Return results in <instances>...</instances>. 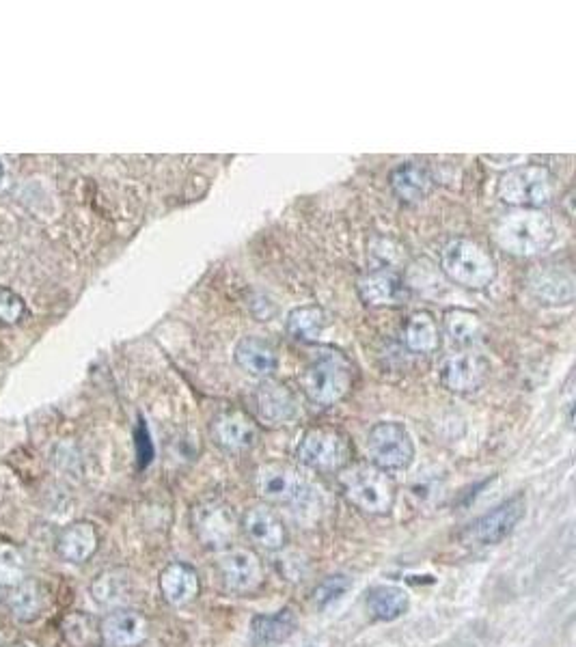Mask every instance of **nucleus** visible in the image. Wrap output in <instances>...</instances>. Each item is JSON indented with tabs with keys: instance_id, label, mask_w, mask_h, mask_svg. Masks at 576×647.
<instances>
[{
	"instance_id": "nucleus-1",
	"label": "nucleus",
	"mask_w": 576,
	"mask_h": 647,
	"mask_svg": "<svg viewBox=\"0 0 576 647\" xmlns=\"http://www.w3.org/2000/svg\"><path fill=\"white\" fill-rule=\"evenodd\" d=\"M492 238L499 249L514 257H536L551 249L557 229L544 210L512 208L497 220Z\"/></svg>"
},
{
	"instance_id": "nucleus-2",
	"label": "nucleus",
	"mask_w": 576,
	"mask_h": 647,
	"mask_svg": "<svg viewBox=\"0 0 576 647\" xmlns=\"http://www.w3.org/2000/svg\"><path fill=\"white\" fill-rule=\"evenodd\" d=\"M298 382L311 404L335 406L352 391L354 365L341 350L320 348L303 369Z\"/></svg>"
},
{
	"instance_id": "nucleus-3",
	"label": "nucleus",
	"mask_w": 576,
	"mask_h": 647,
	"mask_svg": "<svg viewBox=\"0 0 576 647\" xmlns=\"http://www.w3.org/2000/svg\"><path fill=\"white\" fill-rule=\"evenodd\" d=\"M339 486L350 505L365 514H389L397 497L393 477L374 464H348L339 471Z\"/></svg>"
},
{
	"instance_id": "nucleus-4",
	"label": "nucleus",
	"mask_w": 576,
	"mask_h": 647,
	"mask_svg": "<svg viewBox=\"0 0 576 647\" xmlns=\"http://www.w3.org/2000/svg\"><path fill=\"white\" fill-rule=\"evenodd\" d=\"M441 272L460 287L486 289L497 279V261L477 240L454 238L441 251Z\"/></svg>"
},
{
	"instance_id": "nucleus-5",
	"label": "nucleus",
	"mask_w": 576,
	"mask_h": 647,
	"mask_svg": "<svg viewBox=\"0 0 576 647\" xmlns=\"http://www.w3.org/2000/svg\"><path fill=\"white\" fill-rule=\"evenodd\" d=\"M497 195L512 208L542 210L557 195V177L542 164H525L501 175Z\"/></svg>"
},
{
	"instance_id": "nucleus-6",
	"label": "nucleus",
	"mask_w": 576,
	"mask_h": 647,
	"mask_svg": "<svg viewBox=\"0 0 576 647\" xmlns=\"http://www.w3.org/2000/svg\"><path fill=\"white\" fill-rule=\"evenodd\" d=\"M296 460L318 473H339L352 464L350 438L328 425L309 428L298 440Z\"/></svg>"
},
{
	"instance_id": "nucleus-7",
	"label": "nucleus",
	"mask_w": 576,
	"mask_h": 647,
	"mask_svg": "<svg viewBox=\"0 0 576 647\" xmlns=\"http://www.w3.org/2000/svg\"><path fill=\"white\" fill-rule=\"evenodd\" d=\"M367 456L382 471H404L415 460L413 436L402 423H376L367 434Z\"/></svg>"
},
{
	"instance_id": "nucleus-8",
	"label": "nucleus",
	"mask_w": 576,
	"mask_h": 647,
	"mask_svg": "<svg viewBox=\"0 0 576 647\" xmlns=\"http://www.w3.org/2000/svg\"><path fill=\"white\" fill-rule=\"evenodd\" d=\"M255 488L262 499L281 505L303 503L311 497L309 479L296 466L285 462H266L259 466Z\"/></svg>"
},
{
	"instance_id": "nucleus-9",
	"label": "nucleus",
	"mask_w": 576,
	"mask_h": 647,
	"mask_svg": "<svg viewBox=\"0 0 576 647\" xmlns=\"http://www.w3.org/2000/svg\"><path fill=\"white\" fill-rule=\"evenodd\" d=\"M525 507V497L518 494V497L505 501L486 516L471 522V525L460 533V542L464 546H492L503 542L507 535L516 529L518 522L525 518Z\"/></svg>"
},
{
	"instance_id": "nucleus-10",
	"label": "nucleus",
	"mask_w": 576,
	"mask_h": 647,
	"mask_svg": "<svg viewBox=\"0 0 576 647\" xmlns=\"http://www.w3.org/2000/svg\"><path fill=\"white\" fill-rule=\"evenodd\" d=\"M488 374L490 363L486 361V356L475 350H460L449 354L443 359L441 367H438V378H441L443 387L458 395L482 389Z\"/></svg>"
},
{
	"instance_id": "nucleus-11",
	"label": "nucleus",
	"mask_w": 576,
	"mask_h": 647,
	"mask_svg": "<svg viewBox=\"0 0 576 647\" xmlns=\"http://www.w3.org/2000/svg\"><path fill=\"white\" fill-rule=\"evenodd\" d=\"M236 514L227 503L210 499L195 505L192 509V529H195L197 540L208 548L227 546L233 535H236Z\"/></svg>"
},
{
	"instance_id": "nucleus-12",
	"label": "nucleus",
	"mask_w": 576,
	"mask_h": 647,
	"mask_svg": "<svg viewBox=\"0 0 576 647\" xmlns=\"http://www.w3.org/2000/svg\"><path fill=\"white\" fill-rule=\"evenodd\" d=\"M218 572L233 594H253L264 585L262 559L251 548H231L218 557Z\"/></svg>"
},
{
	"instance_id": "nucleus-13",
	"label": "nucleus",
	"mask_w": 576,
	"mask_h": 647,
	"mask_svg": "<svg viewBox=\"0 0 576 647\" xmlns=\"http://www.w3.org/2000/svg\"><path fill=\"white\" fill-rule=\"evenodd\" d=\"M210 432L214 443L227 453L249 451L259 440L257 423L240 408H227L218 412L212 419Z\"/></svg>"
},
{
	"instance_id": "nucleus-14",
	"label": "nucleus",
	"mask_w": 576,
	"mask_h": 647,
	"mask_svg": "<svg viewBox=\"0 0 576 647\" xmlns=\"http://www.w3.org/2000/svg\"><path fill=\"white\" fill-rule=\"evenodd\" d=\"M527 289L544 305H570L576 294V281L570 266L542 264L527 274Z\"/></svg>"
},
{
	"instance_id": "nucleus-15",
	"label": "nucleus",
	"mask_w": 576,
	"mask_h": 647,
	"mask_svg": "<svg viewBox=\"0 0 576 647\" xmlns=\"http://www.w3.org/2000/svg\"><path fill=\"white\" fill-rule=\"evenodd\" d=\"M359 296L369 307H395L408 298V287L397 272L378 268L359 279Z\"/></svg>"
},
{
	"instance_id": "nucleus-16",
	"label": "nucleus",
	"mask_w": 576,
	"mask_h": 647,
	"mask_svg": "<svg viewBox=\"0 0 576 647\" xmlns=\"http://www.w3.org/2000/svg\"><path fill=\"white\" fill-rule=\"evenodd\" d=\"M149 624L134 609H115L100 622V637L108 647H134L145 641Z\"/></svg>"
},
{
	"instance_id": "nucleus-17",
	"label": "nucleus",
	"mask_w": 576,
	"mask_h": 647,
	"mask_svg": "<svg viewBox=\"0 0 576 647\" xmlns=\"http://www.w3.org/2000/svg\"><path fill=\"white\" fill-rule=\"evenodd\" d=\"M242 529L246 533V538H249L255 546L270 550V553L281 550L287 542V531L283 520L268 505L251 507L242 518Z\"/></svg>"
},
{
	"instance_id": "nucleus-18",
	"label": "nucleus",
	"mask_w": 576,
	"mask_h": 647,
	"mask_svg": "<svg viewBox=\"0 0 576 647\" xmlns=\"http://www.w3.org/2000/svg\"><path fill=\"white\" fill-rule=\"evenodd\" d=\"M255 408L262 421L270 425H283L292 421L298 412L296 395L281 382L264 380L255 393Z\"/></svg>"
},
{
	"instance_id": "nucleus-19",
	"label": "nucleus",
	"mask_w": 576,
	"mask_h": 647,
	"mask_svg": "<svg viewBox=\"0 0 576 647\" xmlns=\"http://www.w3.org/2000/svg\"><path fill=\"white\" fill-rule=\"evenodd\" d=\"M100 548V533L93 522L78 520L63 527L57 538V555L67 563H85Z\"/></svg>"
},
{
	"instance_id": "nucleus-20",
	"label": "nucleus",
	"mask_w": 576,
	"mask_h": 647,
	"mask_svg": "<svg viewBox=\"0 0 576 647\" xmlns=\"http://www.w3.org/2000/svg\"><path fill=\"white\" fill-rule=\"evenodd\" d=\"M233 359L246 374L268 380L279 367V354L270 341L262 337H242L233 350Z\"/></svg>"
},
{
	"instance_id": "nucleus-21",
	"label": "nucleus",
	"mask_w": 576,
	"mask_h": 647,
	"mask_svg": "<svg viewBox=\"0 0 576 647\" xmlns=\"http://www.w3.org/2000/svg\"><path fill=\"white\" fill-rule=\"evenodd\" d=\"M160 594L173 607H184L199 596L201 581L195 568L186 563H171V566L160 572Z\"/></svg>"
},
{
	"instance_id": "nucleus-22",
	"label": "nucleus",
	"mask_w": 576,
	"mask_h": 647,
	"mask_svg": "<svg viewBox=\"0 0 576 647\" xmlns=\"http://www.w3.org/2000/svg\"><path fill=\"white\" fill-rule=\"evenodd\" d=\"M391 188L402 203H419L434 188L432 173L417 162H404L391 173Z\"/></svg>"
},
{
	"instance_id": "nucleus-23",
	"label": "nucleus",
	"mask_w": 576,
	"mask_h": 647,
	"mask_svg": "<svg viewBox=\"0 0 576 647\" xmlns=\"http://www.w3.org/2000/svg\"><path fill=\"white\" fill-rule=\"evenodd\" d=\"M298 628V619L292 609H283L272 615H257L251 624V639L259 647L279 645L290 639Z\"/></svg>"
},
{
	"instance_id": "nucleus-24",
	"label": "nucleus",
	"mask_w": 576,
	"mask_h": 647,
	"mask_svg": "<svg viewBox=\"0 0 576 647\" xmlns=\"http://www.w3.org/2000/svg\"><path fill=\"white\" fill-rule=\"evenodd\" d=\"M404 343L415 354H432L441 346V326L430 311H415L404 326Z\"/></svg>"
},
{
	"instance_id": "nucleus-25",
	"label": "nucleus",
	"mask_w": 576,
	"mask_h": 647,
	"mask_svg": "<svg viewBox=\"0 0 576 647\" xmlns=\"http://www.w3.org/2000/svg\"><path fill=\"white\" fill-rule=\"evenodd\" d=\"M443 330L451 343H456L462 350H469L482 339L484 322L477 313L469 309H449L443 315Z\"/></svg>"
},
{
	"instance_id": "nucleus-26",
	"label": "nucleus",
	"mask_w": 576,
	"mask_h": 647,
	"mask_svg": "<svg viewBox=\"0 0 576 647\" xmlns=\"http://www.w3.org/2000/svg\"><path fill=\"white\" fill-rule=\"evenodd\" d=\"M7 607L18 622H33L44 611V591L37 581H24L13 585L7 596Z\"/></svg>"
},
{
	"instance_id": "nucleus-27",
	"label": "nucleus",
	"mask_w": 576,
	"mask_h": 647,
	"mask_svg": "<svg viewBox=\"0 0 576 647\" xmlns=\"http://www.w3.org/2000/svg\"><path fill=\"white\" fill-rule=\"evenodd\" d=\"M328 320L322 307L318 305H305V307H296L290 311L285 320L287 335L296 341L311 343L318 341V337L324 333Z\"/></svg>"
},
{
	"instance_id": "nucleus-28",
	"label": "nucleus",
	"mask_w": 576,
	"mask_h": 647,
	"mask_svg": "<svg viewBox=\"0 0 576 647\" xmlns=\"http://www.w3.org/2000/svg\"><path fill=\"white\" fill-rule=\"evenodd\" d=\"M410 598L402 587L395 585H380L367 594V607L374 613L376 619L382 622H393L408 611Z\"/></svg>"
},
{
	"instance_id": "nucleus-29",
	"label": "nucleus",
	"mask_w": 576,
	"mask_h": 647,
	"mask_svg": "<svg viewBox=\"0 0 576 647\" xmlns=\"http://www.w3.org/2000/svg\"><path fill=\"white\" fill-rule=\"evenodd\" d=\"M63 635L76 647H95V643L102 641L98 622L85 613H74L70 617H65Z\"/></svg>"
},
{
	"instance_id": "nucleus-30",
	"label": "nucleus",
	"mask_w": 576,
	"mask_h": 647,
	"mask_svg": "<svg viewBox=\"0 0 576 647\" xmlns=\"http://www.w3.org/2000/svg\"><path fill=\"white\" fill-rule=\"evenodd\" d=\"M26 578V559L13 544L0 542V585L13 587Z\"/></svg>"
},
{
	"instance_id": "nucleus-31",
	"label": "nucleus",
	"mask_w": 576,
	"mask_h": 647,
	"mask_svg": "<svg viewBox=\"0 0 576 647\" xmlns=\"http://www.w3.org/2000/svg\"><path fill=\"white\" fill-rule=\"evenodd\" d=\"M350 578L344 576V574H335V576H328L324 578V581L315 587L313 591V602H315V607H320V609H326V607H331L333 602H337L341 596L346 594V591L350 589Z\"/></svg>"
},
{
	"instance_id": "nucleus-32",
	"label": "nucleus",
	"mask_w": 576,
	"mask_h": 647,
	"mask_svg": "<svg viewBox=\"0 0 576 647\" xmlns=\"http://www.w3.org/2000/svg\"><path fill=\"white\" fill-rule=\"evenodd\" d=\"M91 594L100 604H106V607H111V604L121 602L123 600V596H121L123 594L121 576H117V572L100 574L98 578H95V583L91 585Z\"/></svg>"
},
{
	"instance_id": "nucleus-33",
	"label": "nucleus",
	"mask_w": 576,
	"mask_h": 647,
	"mask_svg": "<svg viewBox=\"0 0 576 647\" xmlns=\"http://www.w3.org/2000/svg\"><path fill=\"white\" fill-rule=\"evenodd\" d=\"M26 313L24 300L13 294L11 289H0V322L3 324H18Z\"/></svg>"
},
{
	"instance_id": "nucleus-34",
	"label": "nucleus",
	"mask_w": 576,
	"mask_h": 647,
	"mask_svg": "<svg viewBox=\"0 0 576 647\" xmlns=\"http://www.w3.org/2000/svg\"><path fill=\"white\" fill-rule=\"evenodd\" d=\"M136 456H139L141 468L149 466V462H152V458H154V443H152V438H149L145 421H141L139 430H136Z\"/></svg>"
},
{
	"instance_id": "nucleus-35",
	"label": "nucleus",
	"mask_w": 576,
	"mask_h": 647,
	"mask_svg": "<svg viewBox=\"0 0 576 647\" xmlns=\"http://www.w3.org/2000/svg\"><path fill=\"white\" fill-rule=\"evenodd\" d=\"M3 173H5V169H3V160H0V180H3Z\"/></svg>"
},
{
	"instance_id": "nucleus-36",
	"label": "nucleus",
	"mask_w": 576,
	"mask_h": 647,
	"mask_svg": "<svg viewBox=\"0 0 576 647\" xmlns=\"http://www.w3.org/2000/svg\"><path fill=\"white\" fill-rule=\"evenodd\" d=\"M11 647H24V645H11Z\"/></svg>"
}]
</instances>
